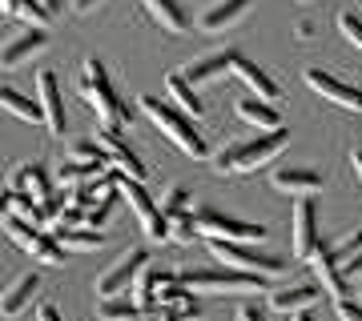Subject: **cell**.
<instances>
[{
	"label": "cell",
	"instance_id": "8",
	"mask_svg": "<svg viewBox=\"0 0 362 321\" xmlns=\"http://www.w3.org/2000/svg\"><path fill=\"white\" fill-rule=\"evenodd\" d=\"M117 193L129 201V209L137 213V221H141V229L149 241H165L169 237V221L161 217V209H157V201L145 193L141 181H129V177H117Z\"/></svg>",
	"mask_w": 362,
	"mask_h": 321
},
{
	"label": "cell",
	"instance_id": "14",
	"mask_svg": "<svg viewBox=\"0 0 362 321\" xmlns=\"http://www.w3.org/2000/svg\"><path fill=\"white\" fill-rule=\"evenodd\" d=\"M306 85H310L322 101H334V104H342V109H362V89L330 77V73H322V68H306Z\"/></svg>",
	"mask_w": 362,
	"mask_h": 321
},
{
	"label": "cell",
	"instance_id": "25",
	"mask_svg": "<svg viewBox=\"0 0 362 321\" xmlns=\"http://www.w3.org/2000/svg\"><path fill=\"white\" fill-rule=\"evenodd\" d=\"M141 4H145V13L153 16L165 32H173V37H181V32L189 28V16L181 13L177 0H141Z\"/></svg>",
	"mask_w": 362,
	"mask_h": 321
},
{
	"label": "cell",
	"instance_id": "28",
	"mask_svg": "<svg viewBox=\"0 0 362 321\" xmlns=\"http://www.w3.org/2000/svg\"><path fill=\"white\" fill-rule=\"evenodd\" d=\"M145 309L133 301L129 293L125 297H109V301H97V317L101 321H137Z\"/></svg>",
	"mask_w": 362,
	"mask_h": 321
},
{
	"label": "cell",
	"instance_id": "48",
	"mask_svg": "<svg viewBox=\"0 0 362 321\" xmlns=\"http://www.w3.org/2000/svg\"><path fill=\"white\" fill-rule=\"evenodd\" d=\"M137 321H161V317H157V313H141Z\"/></svg>",
	"mask_w": 362,
	"mask_h": 321
},
{
	"label": "cell",
	"instance_id": "13",
	"mask_svg": "<svg viewBox=\"0 0 362 321\" xmlns=\"http://www.w3.org/2000/svg\"><path fill=\"white\" fill-rule=\"evenodd\" d=\"M37 104H40V116L49 125L52 137H65V101H61V89H57V77L49 68L37 73Z\"/></svg>",
	"mask_w": 362,
	"mask_h": 321
},
{
	"label": "cell",
	"instance_id": "45",
	"mask_svg": "<svg viewBox=\"0 0 362 321\" xmlns=\"http://www.w3.org/2000/svg\"><path fill=\"white\" fill-rule=\"evenodd\" d=\"M350 165H354V173H358V181H362V149H354V157H350Z\"/></svg>",
	"mask_w": 362,
	"mask_h": 321
},
{
	"label": "cell",
	"instance_id": "40",
	"mask_svg": "<svg viewBox=\"0 0 362 321\" xmlns=\"http://www.w3.org/2000/svg\"><path fill=\"white\" fill-rule=\"evenodd\" d=\"M37 321H65V317H61V309H57V305H49V301H45V305L37 309Z\"/></svg>",
	"mask_w": 362,
	"mask_h": 321
},
{
	"label": "cell",
	"instance_id": "44",
	"mask_svg": "<svg viewBox=\"0 0 362 321\" xmlns=\"http://www.w3.org/2000/svg\"><path fill=\"white\" fill-rule=\"evenodd\" d=\"M93 4H101V0H73V8H77V13H89Z\"/></svg>",
	"mask_w": 362,
	"mask_h": 321
},
{
	"label": "cell",
	"instance_id": "43",
	"mask_svg": "<svg viewBox=\"0 0 362 321\" xmlns=\"http://www.w3.org/2000/svg\"><path fill=\"white\" fill-rule=\"evenodd\" d=\"M16 4H21V0H0V13L13 16V13H16Z\"/></svg>",
	"mask_w": 362,
	"mask_h": 321
},
{
	"label": "cell",
	"instance_id": "30",
	"mask_svg": "<svg viewBox=\"0 0 362 321\" xmlns=\"http://www.w3.org/2000/svg\"><path fill=\"white\" fill-rule=\"evenodd\" d=\"M157 265H145L141 273H137V281H133V301L141 309H153V293H157Z\"/></svg>",
	"mask_w": 362,
	"mask_h": 321
},
{
	"label": "cell",
	"instance_id": "49",
	"mask_svg": "<svg viewBox=\"0 0 362 321\" xmlns=\"http://www.w3.org/2000/svg\"><path fill=\"white\" fill-rule=\"evenodd\" d=\"M161 321H177V317H173V313H161Z\"/></svg>",
	"mask_w": 362,
	"mask_h": 321
},
{
	"label": "cell",
	"instance_id": "27",
	"mask_svg": "<svg viewBox=\"0 0 362 321\" xmlns=\"http://www.w3.org/2000/svg\"><path fill=\"white\" fill-rule=\"evenodd\" d=\"M0 104L13 116H21V121H33V125L45 121V116H40V104L33 101V97H25L21 89H13V85H0Z\"/></svg>",
	"mask_w": 362,
	"mask_h": 321
},
{
	"label": "cell",
	"instance_id": "1",
	"mask_svg": "<svg viewBox=\"0 0 362 321\" xmlns=\"http://www.w3.org/2000/svg\"><path fill=\"white\" fill-rule=\"evenodd\" d=\"M137 104H141V113L149 116V121L161 128V133H165L169 141L177 145L181 153L197 157V161H202V157H209L206 137L197 133V125H194V121H189L185 113H181V109H173V104L161 101V97H149V92H145V97H137Z\"/></svg>",
	"mask_w": 362,
	"mask_h": 321
},
{
	"label": "cell",
	"instance_id": "50",
	"mask_svg": "<svg viewBox=\"0 0 362 321\" xmlns=\"http://www.w3.org/2000/svg\"><path fill=\"white\" fill-rule=\"evenodd\" d=\"M298 4H306V0H298Z\"/></svg>",
	"mask_w": 362,
	"mask_h": 321
},
{
	"label": "cell",
	"instance_id": "32",
	"mask_svg": "<svg viewBox=\"0 0 362 321\" xmlns=\"http://www.w3.org/2000/svg\"><path fill=\"white\" fill-rule=\"evenodd\" d=\"M69 161H77V165H109V157L101 153L97 141H77L69 149Z\"/></svg>",
	"mask_w": 362,
	"mask_h": 321
},
{
	"label": "cell",
	"instance_id": "26",
	"mask_svg": "<svg viewBox=\"0 0 362 321\" xmlns=\"http://www.w3.org/2000/svg\"><path fill=\"white\" fill-rule=\"evenodd\" d=\"M49 233L57 237V245H61L65 253H89V249H101L105 245V233L85 229V225H77V229H49Z\"/></svg>",
	"mask_w": 362,
	"mask_h": 321
},
{
	"label": "cell",
	"instance_id": "34",
	"mask_svg": "<svg viewBox=\"0 0 362 321\" xmlns=\"http://www.w3.org/2000/svg\"><path fill=\"white\" fill-rule=\"evenodd\" d=\"M169 237H173V241H181V245H189V241H194V237H197L194 213H181V217L169 221Z\"/></svg>",
	"mask_w": 362,
	"mask_h": 321
},
{
	"label": "cell",
	"instance_id": "11",
	"mask_svg": "<svg viewBox=\"0 0 362 321\" xmlns=\"http://www.w3.org/2000/svg\"><path fill=\"white\" fill-rule=\"evenodd\" d=\"M290 245H294V257L298 261H310L314 249H318V213H314V201L310 197H298L294 205V229H290Z\"/></svg>",
	"mask_w": 362,
	"mask_h": 321
},
{
	"label": "cell",
	"instance_id": "33",
	"mask_svg": "<svg viewBox=\"0 0 362 321\" xmlns=\"http://www.w3.org/2000/svg\"><path fill=\"white\" fill-rule=\"evenodd\" d=\"M13 16H21V20H28V25L33 28H45L52 20V13H45V8H40L37 0H21V4H16V13Z\"/></svg>",
	"mask_w": 362,
	"mask_h": 321
},
{
	"label": "cell",
	"instance_id": "3",
	"mask_svg": "<svg viewBox=\"0 0 362 321\" xmlns=\"http://www.w3.org/2000/svg\"><path fill=\"white\" fill-rule=\"evenodd\" d=\"M81 92H85L89 109L97 113L101 128H117V133H121V125H125V104L117 101L113 80H109V68H105L97 56H89L85 68H81Z\"/></svg>",
	"mask_w": 362,
	"mask_h": 321
},
{
	"label": "cell",
	"instance_id": "18",
	"mask_svg": "<svg viewBox=\"0 0 362 321\" xmlns=\"http://www.w3.org/2000/svg\"><path fill=\"white\" fill-rule=\"evenodd\" d=\"M250 8V0H209L206 13L197 16V28L202 32H221V28H230L233 20H242Z\"/></svg>",
	"mask_w": 362,
	"mask_h": 321
},
{
	"label": "cell",
	"instance_id": "10",
	"mask_svg": "<svg viewBox=\"0 0 362 321\" xmlns=\"http://www.w3.org/2000/svg\"><path fill=\"white\" fill-rule=\"evenodd\" d=\"M4 229L13 233V241L21 245V249H28L37 261H45V265H65V249L57 245V237H52L49 229H37V225L16 221V217L4 221Z\"/></svg>",
	"mask_w": 362,
	"mask_h": 321
},
{
	"label": "cell",
	"instance_id": "41",
	"mask_svg": "<svg viewBox=\"0 0 362 321\" xmlns=\"http://www.w3.org/2000/svg\"><path fill=\"white\" fill-rule=\"evenodd\" d=\"M8 201H13V189L0 185V221H8Z\"/></svg>",
	"mask_w": 362,
	"mask_h": 321
},
{
	"label": "cell",
	"instance_id": "39",
	"mask_svg": "<svg viewBox=\"0 0 362 321\" xmlns=\"http://www.w3.org/2000/svg\"><path fill=\"white\" fill-rule=\"evenodd\" d=\"M238 321H266V313H262L258 305H242L238 309Z\"/></svg>",
	"mask_w": 362,
	"mask_h": 321
},
{
	"label": "cell",
	"instance_id": "29",
	"mask_svg": "<svg viewBox=\"0 0 362 321\" xmlns=\"http://www.w3.org/2000/svg\"><path fill=\"white\" fill-rule=\"evenodd\" d=\"M105 169H109V165H77V161H69V165H61L57 181H61V185H69V189H81V185H89V181L105 177Z\"/></svg>",
	"mask_w": 362,
	"mask_h": 321
},
{
	"label": "cell",
	"instance_id": "2",
	"mask_svg": "<svg viewBox=\"0 0 362 321\" xmlns=\"http://www.w3.org/2000/svg\"><path fill=\"white\" fill-rule=\"evenodd\" d=\"M286 145H290V133H258L250 141H238L230 149L214 153V169L218 173H254V169L270 165Z\"/></svg>",
	"mask_w": 362,
	"mask_h": 321
},
{
	"label": "cell",
	"instance_id": "47",
	"mask_svg": "<svg viewBox=\"0 0 362 321\" xmlns=\"http://www.w3.org/2000/svg\"><path fill=\"white\" fill-rule=\"evenodd\" d=\"M40 8H45V13H57V0H37Z\"/></svg>",
	"mask_w": 362,
	"mask_h": 321
},
{
	"label": "cell",
	"instance_id": "42",
	"mask_svg": "<svg viewBox=\"0 0 362 321\" xmlns=\"http://www.w3.org/2000/svg\"><path fill=\"white\" fill-rule=\"evenodd\" d=\"M310 32H314V25H310V20H298V25H294V37H298V40H306Z\"/></svg>",
	"mask_w": 362,
	"mask_h": 321
},
{
	"label": "cell",
	"instance_id": "46",
	"mask_svg": "<svg viewBox=\"0 0 362 321\" xmlns=\"http://www.w3.org/2000/svg\"><path fill=\"white\" fill-rule=\"evenodd\" d=\"M290 321H314V313L310 309H302V313H290Z\"/></svg>",
	"mask_w": 362,
	"mask_h": 321
},
{
	"label": "cell",
	"instance_id": "6",
	"mask_svg": "<svg viewBox=\"0 0 362 321\" xmlns=\"http://www.w3.org/2000/svg\"><path fill=\"white\" fill-rule=\"evenodd\" d=\"M177 281L189 293H262L266 281L254 273H238V269H197V273H177Z\"/></svg>",
	"mask_w": 362,
	"mask_h": 321
},
{
	"label": "cell",
	"instance_id": "7",
	"mask_svg": "<svg viewBox=\"0 0 362 321\" xmlns=\"http://www.w3.org/2000/svg\"><path fill=\"white\" fill-rule=\"evenodd\" d=\"M362 249V233H354L350 241H342V245H334V249H326V245H318L314 249V257H310V265H314V273H318V289L322 293H330L334 301H342L346 297V277H342V261H346L350 253H358Z\"/></svg>",
	"mask_w": 362,
	"mask_h": 321
},
{
	"label": "cell",
	"instance_id": "22",
	"mask_svg": "<svg viewBox=\"0 0 362 321\" xmlns=\"http://www.w3.org/2000/svg\"><path fill=\"white\" fill-rule=\"evenodd\" d=\"M238 116H242L246 125L262 128V133H282V113H278L274 104L258 101V97H250V101H238Z\"/></svg>",
	"mask_w": 362,
	"mask_h": 321
},
{
	"label": "cell",
	"instance_id": "31",
	"mask_svg": "<svg viewBox=\"0 0 362 321\" xmlns=\"http://www.w3.org/2000/svg\"><path fill=\"white\" fill-rule=\"evenodd\" d=\"M161 217H181V213H189V193H185V185H169L165 197H161Z\"/></svg>",
	"mask_w": 362,
	"mask_h": 321
},
{
	"label": "cell",
	"instance_id": "21",
	"mask_svg": "<svg viewBox=\"0 0 362 321\" xmlns=\"http://www.w3.org/2000/svg\"><path fill=\"white\" fill-rule=\"evenodd\" d=\"M8 189L28 193V197L40 205V201L52 193V185H49V173H45V165H37V161H33V165H16V173L8 177Z\"/></svg>",
	"mask_w": 362,
	"mask_h": 321
},
{
	"label": "cell",
	"instance_id": "9",
	"mask_svg": "<svg viewBox=\"0 0 362 321\" xmlns=\"http://www.w3.org/2000/svg\"><path fill=\"white\" fill-rule=\"evenodd\" d=\"M149 265V253L145 249H129V253H121L109 265V269L97 277V301H109V297H125L137 281V273Z\"/></svg>",
	"mask_w": 362,
	"mask_h": 321
},
{
	"label": "cell",
	"instance_id": "20",
	"mask_svg": "<svg viewBox=\"0 0 362 321\" xmlns=\"http://www.w3.org/2000/svg\"><path fill=\"white\" fill-rule=\"evenodd\" d=\"M233 73H238V77L246 80V89L254 92V97H258V101H278V80L270 77V73H266V68H258V64L254 61H246V56H238V61H233Z\"/></svg>",
	"mask_w": 362,
	"mask_h": 321
},
{
	"label": "cell",
	"instance_id": "4",
	"mask_svg": "<svg viewBox=\"0 0 362 321\" xmlns=\"http://www.w3.org/2000/svg\"><path fill=\"white\" fill-rule=\"evenodd\" d=\"M194 225H197V237H206V241H233V245H258L270 233L266 225H254V221L226 217L221 209H197Z\"/></svg>",
	"mask_w": 362,
	"mask_h": 321
},
{
	"label": "cell",
	"instance_id": "12",
	"mask_svg": "<svg viewBox=\"0 0 362 321\" xmlns=\"http://www.w3.org/2000/svg\"><path fill=\"white\" fill-rule=\"evenodd\" d=\"M97 145H101V153L109 157V165L117 169V177L145 181V165H141V157H137V153L129 149V145L121 141V133H117V128H101V133H97Z\"/></svg>",
	"mask_w": 362,
	"mask_h": 321
},
{
	"label": "cell",
	"instance_id": "35",
	"mask_svg": "<svg viewBox=\"0 0 362 321\" xmlns=\"http://www.w3.org/2000/svg\"><path fill=\"white\" fill-rule=\"evenodd\" d=\"M338 32H342V37H346L354 49H362V20H358L354 13H342V16H338Z\"/></svg>",
	"mask_w": 362,
	"mask_h": 321
},
{
	"label": "cell",
	"instance_id": "15",
	"mask_svg": "<svg viewBox=\"0 0 362 321\" xmlns=\"http://www.w3.org/2000/svg\"><path fill=\"white\" fill-rule=\"evenodd\" d=\"M242 52H233V49H221V52H209V56H202V61H194V64H185L181 68V77L189 80V85H209V80H218V77H226V73H233V61H238Z\"/></svg>",
	"mask_w": 362,
	"mask_h": 321
},
{
	"label": "cell",
	"instance_id": "5",
	"mask_svg": "<svg viewBox=\"0 0 362 321\" xmlns=\"http://www.w3.org/2000/svg\"><path fill=\"white\" fill-rule=\"evenodd\" d=\"M209 253L226 261V269H238V273H254L262 281L270 277H282L286 273V261L274 253H258L254 245H233V241H209Z\"/></svg>",
	"mask_w": 362,
	"mask_h": 321
},
{
	"label": "cell",
	"instance_id": "19",
	"mask_svg": "<svg viewBox=\"0 0 362 321\" xmlns=\"http://www.w3.org/2000/svg\"><path fill=\"white\" fill-rule=\"evenodd\" d=\"M37 289H40V277L37 273H21L4 293H0V313L4 317H16V313H25L28 309V301L37 297Z\"/></svg>",
	"mask_w": 362,
	"mask_h": 321
},
{
	"label": "cell",
	"instance_id": "16",
	"mask_svg": "<svg viewBox=\"0 0 362 321\" xmlns=\"http://www.w3.org/2000/svg\"><path fill=\"white\" fill-rule=\"evenodd\" d=\"M270 185L278 193H290V197H310V193L322 189V173L302 169V165H282V169H274Z\"/></svg>",
	"mask_w": 362,
	"mask_h": 321
},
{
	"label": "cell",
	"instance_id": "38",
	"mask_svg": "<svg viewBox=\"0 0 362 321\" xmlns=\"http://www.w3.org/2000/svg\"><path fill=\"white\" fill-rule=\"evenodd\" d=\"M358 273H362V249H358V253H350L346 261H342V277H346V281H354Z\"/></svg>",
	"mask_w": 362,
	"mask_h": 321
},
{
	"label": "cell",
	"instance_id": "23",
	"mask_svg": "<svg viewBox=\"0 0 362 321\" xmlns=\"http://www.w3.org/2000/svg\"><path fill=\"white\" fill-rule=\"evenodd\" d=\"M165 92H169V104H173V109H181L189 121H197V116H202V109H206V104L197 101V89L181 77V73H169V77H165Z\"/></svg>",
	"mask_w": 362,
	"mask_h": 321
},
{
	"label": "cell",
	"instance_id": "37",
	"mask_svg": "<svg viewBox=\"0 0 362 321\" xmlns=\"http://www.w3.org/2000/svg\"><path fill=\"white\" fill-rule=\"evenodd\" d=\"M334 309H338V317H342V321H362V305H358V301H350V297L334 301Z\"/></svg>",
	"mask_w": 362,
	"mask_h": 321
},
{
	"label": "cell",
	"instance_id": "36",
	"mask_svg": "<svg viewBox=\"0 0 362 321\" xmlns=\"http://www.w3.org/2000/svg\"><path fill=\"white\" fill-rule=\"evenodd\" d=\"M109 213H113V201H101V205L85 209V229H101L105 221H109Z\"/></svg>",
	"mask_w": 362,
	"mask_h": 321
},
{
	"label": "cell",
	"instance_id": "24",
	"mask_svg": "<svg viewBox=\"0 0 362 321\" xmlns=\"http://www.w3.org/2000/svg\"><path fill=\"white\" fill-rule=\"evenodd\" d=\"M318 297H322L318 285H294V289H274L270 305L278 309V313H302V309H310Z\"/></svg>",
	"mask_w": 362,
	"mask_h": 321
},
{
	"label": "cell",
	"instance_id": "17",
	"mask_svg": "<svg viewBox=\"0 0 362 321\" xmlns=\"http://www.w3.org/2000/svg\"><path fill=\"white\" fill-rule=\"evenodd\" d=\"M45 44H49V32H45V28H28V32L13 37L0 49V68H21V64H25L33 52H40Z\"/></svg>",
	"mask_w": 362,
	"mask_h": 321
}]
</instances>
